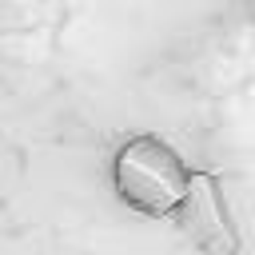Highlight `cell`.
<instances>
[{
    "label": "cell",
    "instance_id": "cell-1",
    "mask_svg": "<svg viewBox=\"0 0 255 255\" xmlns=\"http://www.w3.org/2000/svg\"><path fill=\"white\" fill-rule=\"evenodd\" d=\"M187 167L175 147H167L159 135H131L116 159H112V183L116 195L151 219L175 215L183 191H187Z\"/></svg>",
    "mask_w": 255,
    "mask_h": 255
},
{
    "label": "cell",
    "instance_id": "cell-2",
    "mask_svg": "<svg viewBox=\"0 0 255 255\" xmlns=\"http://www.w3.org/2000/svg\"><path fill=\"white\" fill-rule=\"evenodd\" d=\"M175 219H179L183 235L195 247H203L207 255H235L239 239H235V227H231V215L223 207L215 175H207V171L187 175V191L175 207Z\"/></svg>",
    "mask_w": 255,
    "mask_h": 255
}]
</instances>
